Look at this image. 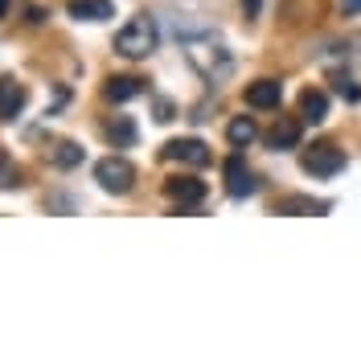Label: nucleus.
<instances>
[{"label":"nucleus","instance_id":"nucleus-18","mask_svg":"<svg viewBox=\"0 0 361 361\" xmlns=\"http://www.w3.org/2000/svg\"><path fill=\"white\" fill-rule=\"evenodd\" d=\"M333 90L345 94L349 103H357V99H361V87L353 82V74H349V70H333Z\"/></svg>","mask_w":361,"mask_h":361},{"label":"nucleus","instance_id":"nucleus-20","mask_svg":"<svg viewBox=\"0 0 361 361\" xmlns=\"http://www.w3.org/2000/svg\"><path fill=\"white\" fill-rule=\"evenodd\" d=\"M157 119L160 123H169V119H173V107H169V103H157Z\"/></svg>","mask_w":361,"mask_h":361},{"label":"nucleus","instance_id":"nucleus-15","mask_svg":"<svg viewBox=\"0 0 361 361\" xmlns=\"http://www.w3.org/2000/svg\"><path fill=\"white\" fill-rule=\"evenodd\" d=\"M275 214H329V202H312V197H279Z\"/></svg>","mask_w":361,"mask_h":361},{"label":"nucleus","instance_id":"nucleus-21","mask_svg":"<svg viewBox=\"0 0 361 361\" xmlns=\"http://www.w3.org/2000/svg\"><path fill=\"white\" fill-rule=\"evenodd\" d=\"M243 8H247V17H259V8H263V0H243Z\"/></svg>","mask_w":361,"mask_h":361},{"label":"nucleus","instance_id":"nucleus-7","mask_svg":"<svg viewBox=\"0 0 361 361\" xmlns=\"http://www.w3.org/2000/svg\"><path fill=\"white\" fill-rule=\"evenodd\" d=\"M255 189H259L255 173L247 169V160L234 152V157L226 160V193H230V197H250Z\"/></svg>","mask_w":361,"mask_h":361},{"label":"nucleus","instance_id":"nucleus-9","mask_svg":"<svg viewBox=\"0 0 361 361\" xmlns=\"http://www.w3.org/2000/svg\"><path fill=\"white\" fill-rule=\"evenodd\" d=\"M25 99H29V90H25L17 78L0 74V119H17V115L25 111Z\"/></svg>","mask_w":361,"mask_h":361},{"label":"nucleus","instance_id":"nucleus-11","mask_svg":"<svg viewBox=\"0 0 361 361\" xmlns=\"http://www.w3.org/2000/svg\"><path fill=\"white\" fill-rule=\"evenodd\" d=\"M135 94H144V78H135V74L107 78V87H103V99H107V103H128Z\"/></svg>","mask_w":361,"mask_h":361},{"label":"nucleus","instance_id":"nucleus-23","mask_svg":"<svg viewBox=\"0 0 361 361\" xmlns=\"http://www.w3.org/2000/svg\"><path fill=\"white\" fill-rule=\"evenodd\" d=\"M4 17H8V0H0V21H4Z\"/></svg>","mask_w":361,"mask_h":361},{"label":"nucleus","instance_id":"nucleus-19","mask_svg":"<svg viewBox=\"0 0 361 361\" xmlns=\"http://www.w3.org/2000/svg\"><path fill=\"white\" fill-rule=\"evenodd\" d=\"M13 185H21V173L13 169V160L0 152V189H13Z\"/></svg>","mask_w":361,"mask_h":361},{"label":"nucleus","instance_id":"nucleus-14","mask_svg":"<svg viewBox=\"0 0 361 361\" xmlns=\"http://www.w3.org/2000/svg\"><path fill=\"white\" fill-rule=\"evenodd\" d=\"M103 135L111 140L115 148H132V144H135V135H140V132H135V123L128 119V115H115V119H107Z\"/></svg>","mask_w":361,"mask_h":361},{"label":"nucleus","instance_id":"nucleus-10","mask_svg":"<svg viewBox=\"0 0 361 361\" xmlns=\"http://www.w3.org/2000/svg\"><path fill=\"white\" fill-rule=\"evenodd\" d=\"M300 132H304V123H300V119H292V115H283V119H279V123L267 132V144L275 148V152L300 148Z\"/></svg>","mask_w":361,"mask_h":361},{"label":"nucleus","instance_id":"nucleus-12","mask_svg":"<svg viewBox=\"0 0 361 361\" xmlns=\"http://www.w3.org/2000/svg\"><path fill=\"white\" fill-rule=\"evenodd\" d=\"M66 8L74 21H107V17H115L111 0H70Z\"/></svg>","mask_w":361,"mask_h":361},{"label":"nucleus","instance_id":"nucleus-1","mask_svg":"<svg viewBox=\"0 0 361 361\" xmlns=\"http://www.w3.org/2000/svg\"><path fill=\"white\" fill-rule=\"evenodd\" d=\"M185 58H189V66L197 70L205 82H222L226 74L234 70V54H230L226 45L209 42V33H193V37H185Z\"/></svg>","mask_w":361,"mask_h":361},{"label":"nucleus","instance_id":"nucleus-6","mask_svg":"<svg viewBox=\"0 0 361 361\" xmlns=\"http://www.w3.org/2000/svg\"><path fill=\"white\" fill-rule=\"evenodd\" d=\"M160 157L193 164V169H205V164H209V148H205L202 140H169V144L160 148Z\"/></svg>","mask_w":361,"mask_h":361},{"label":"nucleus","instance_id":"nucleus-2","mask_svg":"<svg viewBox=\"0 0 361 361\" xmlns=\"http://www.w3.org/2000/svg\"><path fill=\"white\" fill-rule=\"evenodd\" d=\"M157 37H160L157 21L148 13H140V17H132V21L115 33V54H123V58H148L157 49Z\"/></svg>","mask_w":361,"mask_h":361},{"label":"nucleus","instance_id":"nucleus-16","mask_svg":"<svg viewBox=\"0 0 361 361\" xmlns=\"http://www.w3.org/2000/svg\"><path fill=\"white\" fill-rule=\"evenodd\" d=\"M259 135V128H255V119H247V115H238V119H230V128H226V140L234 144V148H247L250 140Z\"/></svg>","mask_w":361,"mask_h":361},{"label":"nucleus","instance_id":"nucleus-13","mask_svg":"<svg viewBox=\"0 0 361 361\" xmlns=\"http://www.w3.org/2000/svg\"><path fill=\"white\" fill-rule=\"evenodd\" d=\"M300 119H304V123H324V119H329V94H324V90H304V94H300Z\"/></svg>","mask_w":361,"mask_h":361},{"label":"nucleus","instance_id":"nucleus-4","mask_svg":"<svg viewBox=\"0 0 361 361\" xmlns=\"http://www.w3.org/2000/svg\"><path fill=\"white\" fill-rule=\"evenodd\" d=\"M94 180H99V189H107V193H128L135 185V169H132V160L107 157V160L94 164Z\"/></svg>","mask_w":361,"mask_h":361},{"label":"nucleus","instance_id":"nucleus-22","mask_svg":"<svg viewBox=\"0 0 361 361\" xmlns=\"http://www.w3.org/2000/svg\"><path fill=\"white\" fill-rule=\"evenodd\" d=\"M341 8H345V17H349V13H357L361 8V0H341Z\"/></svg>","mask_w":361,"mask_h":361},{"label":"nucleus","instance_id":"nucleus-17","mask_svg":"<svg viewBox=\"0 0 361 361\" xmlns=\"http://www.w3.org/2000/svg\"><path fill=\"white\" fill-rule=\"evenodd\" d=\"M49 160H54V169H74V164H82V148L70 144V140H62V144H54Z\"/></svg>","mask_w":361,"mask_h":361},{"label":"nucleus","instance_id":"nucleus-8","mask_svg":"<svg viewBox=\"0 0 361 361\" xmlns=\"http://www.w3.org/2000/svg\"><path fill=\"white\" fill-rule=\"evenodd\" d=\"M283 103V82H275V78H259V82H250L247 87V107L255 111H275Z\"/></svg>","mask_w":361,"mask_h":361},{"label":"nucleus","instance_id":"nucleus-5","mask_svg":"<svg viewBox=\"0 0 361 361\" xmlns=\"http://www.w3.org/2000/svg\"><path fill=\"white\" fill-rule=\"evenodd\" d=\"M205 193H209V189H205V180H197V177H169L164 180V197L177 202L180 209H185V205H202Z\"/></svg>","mask_w":361,"mask_h":361},{"label":"nucleus","instance_id":"nucleus-3","mask_svg":"<svg viewBox=\"0 0 361 361\" xmlns=\"http://www.w3.org/2000/svg\"><path fill=\"white\" fill-rule=\"evenodd\" d=\"M300 164H304V173H308V177L329 180V177H337L341 169H345V152H341L337 144L320 140V144H312V148H304Z\"/></svg>","mask_w":361,"mask_h":361}]
</instances>
